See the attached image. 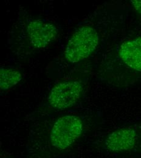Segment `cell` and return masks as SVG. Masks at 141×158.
<instances>
[{
    "mask_svg": "<svg viewBox=\"0 0 141 158\" xmlns=\"http://www.w3.org/2000/svg\"><path fill=\"white\" fill-rule=\"evenodd\" d=\"M99 44V35L96 29L89 26L79 28L69 39L65 50V57L73 63L90 56Z\"/></svg>",
    "mask_w": 141,
    "mask_h": 158,
    "instance_id": "cell-1",
    "label": "cell"
},
{
    "mask_svg": "<svg viewBox=\"0 0 141 158\" xmlns=\"http://www.w3.org/2000/svg\"><path fill=\"white\" fill-rule=\"evenodd\" d=\"M83 130V123L79 117L68 115L60 118L55 122L51 131V144L56 148L64 150L80 138Z\"/></svg>",
    "mask_w": 141,
    "mask_h": 158,
    "instance_id": "cell-2",
    "label": "cell"
},
{
    "mask_svg": "<svg viewBox=\"0 0 141 158\" xmlns=\"http://www.w3.org/2000/svg\"><path fill=\"white\" fill-rule=\"evenodd\" d=\"M105 145L108 150L113 153L141 150V132L133 127L116 130L108 136Z\"/></svg>",
    "mask_w": 141,
    "mask_h": 158,
    "instance_id": "cell-3",
    "label": "cell"
},
{
    "mask_svg": "<svg viewBox=\"0 0 141 158\" xmlns=\"http://www.w3.org/2000/svg\"><path fill=\"white\" fill-rule=\"evenodd\" d=\"M83 86L79 81H64L52 89L48 100L54 108L64 110L74 105L81 98Z\"/></svg>",
    "mask_w": 141,
    "mask_h": 158,
    "instance_id": "cell-4",
    "label": "cell"
},
{
    "mask_svg": "<svg viewBox=\"0 0 141 158\" xmlns=\"http://www.w3.org/2000/svg\"><path fill=\"white\" fill-rule=\"evenodd\" d=\"M27 32L31 44L36 48L46 47L55 40L58 34L56 26L41 20L30 22Z\"/></svg>",
    "mask_w": 141,
    "mask_h": 158,
    "instance_id": "cell-5",
    "label": "cell"
},
{
    "mask_svg": "<svg viewBox=\"0 0 141 158\" xmlns=\"http://www.w3.org/2000/svg\"><path fill=\"white\" fill-rule=\"evenodd\" d=\"M119 56L128 66L141 71V38L123 43L121 45Z\"/></svg>",
    "mask_w": 141,
    "mask_h": 158,
    "instance_id": "cell-6",
    "label": "cell"
},
{
    "mask_svg": "<svg viewBox=\"0 0 141 158\" xmlns=\"http://www.w3.org/2000/svg\"><path fill=\"white\" fill-rule=\"evenodd\" d=\"M22 76L16 70L7 68H1L0 87L1 89H9L20 81Z\"/></svg>",
    "mask_w": 141,
    "mask_h": 158,
    "instance_id": "cell-7",
    "label": "cell"
},
{
    "mask_svg": "<svg viewBox=\"0 0 141 158\" xmlns=\"http://www.w3.org/2000/svg\"><path fill=\"white\" fill-rule=\"evenodd\" d=\"M131 2L135 10L141 15V0H132Z\"/></svg>",
    "mask_w": 141,
    "mask_h": 158,
    "instance_id": "cell-8",
    "label": "cell"
}]
</instances>
